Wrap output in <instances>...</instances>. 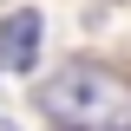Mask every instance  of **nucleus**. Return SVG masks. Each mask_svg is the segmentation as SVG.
<instances>
[{
	"mask_svg": "<svg viewBox=\"0 0 131 131\" xmlns=\"http://www.w3.org/2000/svg\"><path fill=\"white\" fill-rule=\"evenodd\" d=\"M39 112L79 131H131V85L92 59H72L39 85Z\"/></svg>",
	"mask_w": 131,
	"mask_h": 131,
	"instance_id": "f257e3e1",
	"label": "nucleus"
},
{
	"mask_svg": "<svg viewBox=\"0 0 131 131\" xmlns=\"http://www.w3.org/2000/svg\"><path fill=\"white\" fill-rule=\"evenodd\" d=\"M33 66H39V13L20 7L0 20V72H33Z\"/></svg>",
	"mask_w": 131,
	"mask_h": 131,
	"instance_id": "f03ea898",
	"label": "nucleus"
},
{
	"mask_svg": "<svg viewBox=\"0 0 131 131\" xmlns=\"http://www.w3.org/2000/svg\"><path fill=\"white\" fill-rule=\"evenodd\" d=\"M59 131H79V125H59Z\"/></svg>",
	"mask_w": 131,
	"mask_h": 131,
	"instance_id": "7ed1b4c3",
	"label": "nucleus"
}]
</instances>
